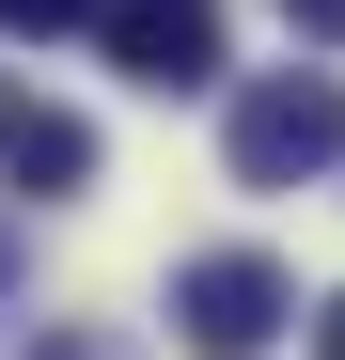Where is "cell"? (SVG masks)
<instances>
[{"label":"cell","mask_w":345,"mask_h":360,"mask_svg":"<svg viewBox=\"0 0 345 360\" xmlns=\"http://www.w3.org/2000/svg\"><path fill=\"white\" fill-rule=\"evenodd\" d=\"M220 157H236V188H314V172L345 157V79H251L236 110H220Z\"/></svg>","instance_id":"6da1fadb"},{"label":"cell","mask_w":345,"mask_h":360,"mask_svg":"<svg viewBox=\"0 0 345 360\" xmlns=\"http://www.w3.org/2000/svg\"><path fill=\"white\" fill-rule=\"evenodd\" d=\"M172 329H189L204 360H267L282 329H299V282H282L267 251H204V266H172Z\"/></svg>","instance_id":"7a4b0ae2"},{"label":"cell","mask_w":345,"mask_h":360,"mask_svg":"<svg viewBox=\"0 0 345 360\" xmlns=\"http://www.w3.org/2000/svg\"><path fill=\"white\" fill-rule=\"evenodd\" d=\"M94 47L142 94H204L220 79V16H204V0H94Z\"/></svg>","instance_id":"3957f363"},{"label":"cell","mask_w":345,"mask_h":360,"mask_svg":"<svg viewBox=\"0 0 345 360\" xmlns=\"http://www.w3.org/2000/svg\"><path fill=\"white\" fill-rule=\"evenodd\" d=\"M0 172H16L32 204H63L79 172H94V126H79V110H47V94H0Z\"/></svg>","instance_id":"277c9868"},{"label":"cell","mask_w":345,"mask_h":360,"mask_svg":"<svg viewBox=\"0 0 345 360\" xmlns=\"http://www.w3.org/2000/svg\"><path fill=\"white\" fill-rule=\"evenodd\" d=\"M94 0H0V32H79Z\"/></svg>","instance_id":"5b68a950"},{"label":"cell","mask_w":345,"mask_h":360,"mask_svg":"<svg viewBox=\"0 0 345 360\" xmlns=\"http://www.w3.org/2000/svg\"><path fill=\"white\" fill-rule=\"evenodd\" d=\"M282 16H299V32H314V47H345V0H282Z\"/></svg>","instance_id":"8992f818"},{"label":"cell","mask_w":345,"mask_h":360,"mask_svg":"<svg viewBox=\"0 0 345 360\" xmlns=\"http://www.w3.org/2000/svg\"><path fill=\"white\" fill-rule=\"evenodd\" d=\"M314 360H345V297H314Z\"/></svg>","instance_id":"52a82bcc"},{"label":"cell","mask_w":345,"mask_h":360,"mask_svg":"<svg viewBox=\"0 0 345 360\" xmlns=\"http://www.w3.org/2000/svg\"><path fill=\"white\" fill-rule=\"evenodd\" d=\"M32 360H94V345H32Z\"/></svg>","instance_id":"ba28073f"},{"label":"cell","mask_w":345,"mask_h":360,"mask_svg":"<svg viewBox=\"0 0 345 360\" xmlns=\"http://www.w3.org/2000/svg\"><path fill=\"white\" fill-rule=\"evenodd\" d=\"M0 282H16V235H0Z\"/></svg>","instance_id":"9c48e42d"}]
</instances>
